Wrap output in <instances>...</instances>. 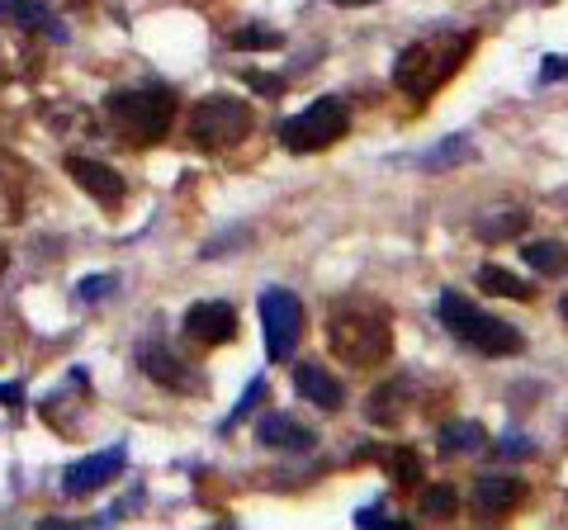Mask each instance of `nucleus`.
Wrapping results in <instances>:
<instances>
[{"label":"nucleus","mask_w":568,"mask_h":530,"mask_svg":"<svg viewBox=\"0 0 568 530\" xmlns=\"http://www.w3.org/2000/svg\"><path fill=\"white\" fill-rule=\"evenodd\" d=\"M327 342L342 365L375 369L388 360V350H394V323H388V313L379 304H369V298H346V304H336L327 317Z\"/></svg>","instance_id":"f257e3e1"},{"label":"nucleus","mask_w":568,"mask_h":530,"mask_svg":"<svg viewBox=\"0 0 568 530\" xmlns=\"http://www.w3.org/2000/svg\"><path fill=\"white\" fill-rule=\"evenodd\" d=\"M474 43H478L474 33H432V39L407 43L398 52V62H394V85L413 104H426L459 72V67H465Z\"/></svg>","instance_id":"f03ea898"},{"label":"nucleus","mask_w":568,"mask_h":530,"mask_svg":"<svg viewBox=\"0 0 568 530\" xmlns=\"http://www.w3.org/2000/svg\"><path fill=\"white\" fill-rule=\"evenodd\" d=\"M436 317L459 346L478 350V356H521L526 350V337L517 327L503 323V317H493V313H484V308H474L459 289H440Z\"/></svg>","instance_id":"7ed1b4c3"},{"label":"nucleus","mask_w":568,"mask_h":530,"mask_svg":"<svg viewBox=\"0 0 568 530\" xmlns=\"http://www.w3.org/2000/svg\"><path fill=\"white\" fill-rule=\"evenodd\" d=\"M104 119L110 129L133 147H152L171 133L175 119V95L166 85H133V91H114L104 100Z\"/></svg>","instance_id":"20e7f679"},{"label":"nucleus","mask_w":568,"mask_h":530,"mask_svg":"<svg viewBox=\"0 0 568 530\" xmlns=\"http://www.w3.org/2000/svg\"><path fill=\"white\" fill-rule=\"evenodd\" d=\"M252 104L237 100V95H209L190 110V137L194 147L204 152H233L237 143H246L252 133Z\"/></svg>","instance_id":"39448f33"},{"label":"nucleus","mask_w":568,"mask_h":530,"mask_svg":"<svg viewBox=\"0 0 568 530\" xmlns=\"http://www.w3.org/2000/svg\"><path fill=\"white\" fill-rule=\"evenodd\" d=\"M346 129H351L346 104L323 95V100H313L308 110H298L294 119H280V143L290 152H323L332 143H342Z\"/></svg>","instance_id":"423d86ee"},{"label":"nucleus","mask_w":568,"mask_h":530,"mask_svg":"<svg viewBox=\"0 0 568 530\" xmlns=\"http://www.w3.org/2000/svg\"><path fill=\"white\" fill-rule=\"evenodd\" d=\"M261 327H265V356L284 365L304 342V304L294 289H265L261 294Z\"/></svg>","instance_id":"0eeeda50"},{"label":"nucleus","mask_w":568,"mask_h":530,"mask_svg":"<svg viewBox=\"0 0 568 530\" xmlns=\"http://www.w3.org/2000/svg\"><path fill=\"white\" fill-rule=\"evenodd\" d=\"M119 473H123V446L95 450V455L77 459V465L62 473V492H67V498H85V492H95V488H104V483H114Z\"/></svg>","instance_id":"6e6552de"},{"label":"nucleus","mask_w":568,"mask_h":530,"mask_svg":"<svg viewBox=\"0 0 568 530\" xmlns=\"http://www.w3.org/2000/svg\"><path fill=\"white\" fill-rule=\"evenodd\" d=\"M138 365H142V375H148L156 388H171V394H200V375L181 360V356H171L166 346H142L138 350Z\"/></svg>","instance_id":"1a4fd4ad"},{"label":"nucleus","mask_w":568,"mask_h":530,"mask_svg":"<svg viewBox=\"0 0 568 530\" xmlns=\"http://www.w3.org/2000/svg\"><path fill=\"white\" fill-rule=\"evenodd\" d=\"M185 337L200 342V346H223L237 337V308L213 298V304H194L185 313Z\"/></svg>","instance_id":"9d476101"},{"label":"nucleus","mask_w":568,"mask_h":530,"mask_svg":"<svg viewBox=\"0 0 568 530\" xmlns=\"http://www.w3.org/2000/svg\"><path fill=\"white\" fill-rule=\"evenodd\" d=\"M67 175L77 181L91 200H100L104 208H119L123 204V194H129V185H123V175L114 166H104V162H91V156H67Z\"/></svg>","instance_id":"9b49d317"},{"label":"nucleus","mask_w":568,"mask_h":530,"mask_svg":"<svg viewBox=\"0 0 568 530\" xmlns=\"http://www.w3.org/2000/svg\"><path fill=\"white\" fill-rule=\"evenodd\" d=\"M0 20L20 24L29 29L33 39H48V43H67V24L52 14L48 6H39V0H0Z\"/></svg>","instance_id":"f8f14e48"},{"label":"nucleus","mask_w":568,"mask_h":530,"mask_svg":"<svg viewBox=\"0 0 568 530\" xmlns=\"http://www.w3.org/2000/svg\"><path fill=\"white\" fill-rule=\"evenodd\" d=\"M526 502V483L511 479V473H484L474 483V507L488 511V517H503V511H517Z\"/></svg>","instance_id":"ddd939ff"},{"label":"nucleus","mask_w":568,"mask_h":530,"mask_svg":"<svg viewBox=\"0 0 568 530\" xmlns=\"http://www.w3.org/2000/svg\"><path fill=\"white\" fill-rule=\"evenodd\" d=\"M294 388H298V398H308L313 408H323V412H336L346 402V388L336 384L323 365H313V360L294 365Z\"/></svg>","instance_id":"4468645a"},{"label":"nucleus","mask_w":568,"mask_h":530,"mask_svg":"<svg viewBox=\"0 0 568 530\" xmlns=\"http://www.w3.org/2000/svg\"><path fill=\"white\" fill-rule=\"evenodd\" d=\"M256 436H261V446H271V450H313L317 446V436L290 412H265L256 421Z\"/></svg>","instance_id":"2eb2a0df"},{"label":"nucleus","mask_w":568,"mask_h":530,"mask_svg":"<svg viewBox=\"0 0 568 530\" xmlns=\"http://www.w3.org/2000/svg\"><path fill=\"white\" fill-rule=\"evenodd\" d=\"M24 194H29V171L14 156H0V227L24 218Z\"/></svg>","instance_id":"dca6fc26"},{"label":"nucleus","mask_w":568,"mask_h":530,"mask_svg":"<svg viewBox=\"0 0 568 530\" xmlns=\"http://www.w3.org/2000/svg\"><path fill=\"white\" fill-rule=\"evenodd\" d=\"M478 289L493 294V298H530V294H536L521 275H511L507 265H493V261L478 265Z\"/></svg>","instance_id":"f3484780"},{"label":"nucleus","mask_w":568,"mask_h":530,"mask_svg":"<svg viewBox=\"0 0 568 530\" xmlns=\"http://www.w3.org/2000/svg\"><path fill=\"white\" fill-rule=\"evenodd\" d=\"M384 473L394 479L398 488H417L422 483V459L413 446H398V450H384Z\"/></svg>","instance_id":"a211bd4d"},{"label":"nucleus","mask_w":568,"mask_h":530,"mask_svg":"<svg viewBox=\"0 0 568 530\" xmlns=\"http://www.w3.org/2000/svg\"><path fill=\"white\" fill-rule=\"evenodd\" d=\"M526 265L540 275H564L568 271V246L564 242H530L526 246Z\"/></svg>","instance_id":"6ab92c4d"},{"label":"nucleus","mask_w":568,"mask_h":530,"mask_svg":"<svg viewBox=\"0 0 568 530\" xmlns=\"http://www.w3.org/2000/svg\"><path fill=\"white\" fill-rule=\"evenodd\" d=\"M284 39L275 29H265V24H246V29H233L227 33V48H237V52H265V48H280Z\"/></svg>","instance_id":"aec40b11"},{"label":"nucleus","mask_w":568,"mask_h":530,"mask_svg":"<svg viewBox=\"0 0 568 530\" xmlns=\"http://www.w3.org/2000/svg\"><path fill=\"white\" fill-rule=\"evenodd\" d=\"M478 446H484V427H478V421H450V427L440 431V450H450V455L478 450Z\"/></svg>","instance_id":"412c9836"},{"label":"nucleus","mask_w":568,"mask_h":530,"mask_svg":"<svg viewBox=\"0 0 568 530\" xmlns=\"http://www.w3.org/2000/svg\"><path fill=\"white\" fill-rule=\"evenodd\" d=\"M521 227H526V214L507 204L497 218H478V237H484V242H503V237H511V233H521Z\"/></svg>","instance_id":"4be33fe9"},{"label":"nucleus","mask_w":568,"mask_h":530,"mask_svg":"<svg viewBox=\"0 0 568 530\" xmlns=\"http://www.w3.org/2000/svg\"><path fill=\"white\" fill-rule=\"evenodd\" d=\"M455 488L450 483H436V488H426L422 492V517H440V521H446V517H455Z\"/></svg>","instance_id":"5701e85b"},{"label":"nucleus","mask_w":568,"mask_h":530,"mask_svg":"<svg viewBox=\"0 0 568 530\" xmlns=\"http://www.w3.org/2000/svg\"><path fill=\"white\" fill-rule=\"evenodd\" d=\"M469 152H474V143H469V137H446V143H440L432 156H426L422 166H426V171H436V166L446 171V166H455V162H465Z\"/></svg>","instance_id":"b1692460"},{"label":"nucleus","mask_w":568,"mask_h":530,"mask_svg":"<svg viewBox=\"0 0 568 530\" xmlns=\"http://www.w3.org/2000/svg\"><path fill=\"white\" fill-rule=\"evenodd\" d=\"M261 398H265V379L256 375V379H252V388H246V394L237 398V408H233V417H227V427H237V421H246V412H252Z\"/></svg>","instance_id":"393cba45"},{"label":"nucleus","mask_w":568,"mask_h":530,"mask_svg":"<svg viewBox=\"0 0 568 530\" xmlns=\"http://www.w3.org/2000/svg\"><path fill=\"white\" fill-rule=\"evenodd\" d=\"M119 289V279L114 275H100V279H81V285H77V294L85 298V304H95V298H110Z\"/></svg>","instance_id":"a878e982"},{"label":"nucleus","mask_w":568,"mask_h":530,"mask_svg":"<svg viewBox=\"0 0 568 530\" xmlns=\"http://www.w3.org/2000/svg\"><path fill=\"white\" fill-rule=\"evenodd\" d=\"M242 81L252 85L256 95H271V100H275V95H284V77H271V72H246Z\"/></svg>","instance_id":"bb28decb"},{"label":"nucleus","mask_w":568,"mask_h":530,"mask_svg":"<svg viewBox=\"0 0 568 530\" xmlns=\"http://www.w3.org/2000/svg\"><path fill=\"white\" fill-rule=\"evenodd\" d=\"M355 526H403V517H388L384 507H365L355 511Z\"/></svg>","instance_id":"cd10ccee"},{"label":"nucleus","mask_w":568,"mask_h":530,"mask_svg":"<svg viewBox=\"0 0 568 530\" xmlns=\"http://www.w3.org/2000/svg\"><path fill=\"white\" fill-rule=\"evenodd\" d=\"M568 77V58H545L540 62V81L545 85H555V81H564Z\"/></svg>","instance_id":"c85d7f7f"},{"label":"nucleus","mask_w":568,"mask_h":530,"mask_svg":"<svg viewBox=\"0 0 568 530\" xmlns=\"http://www.w3.org/2000/svg\"><path fill=\"white\" fill-rule=\"evenodd\" d=\"M0 402H6V408H20V402H24V384H0Z\"/></svg>","instance_id":"c756f323"},{"label":"nucleus","mask_w":568,"mask_h":530,"mask_svg":"<svg viewBox=\"0 0 568 530\" xmlns=\"http://www.w3.org/2000/svg\"><path fill=\"white\" fill-rule=\"evenodd\" d=\"M0 81H10V62H6V48H0Z\"/></svg>","instance_id":"7c9ffc66"},{"label":"nucleus","mask_w":568,"mask_h":530,"mask_svg":"<svg viewBox=\"0 0 568 530\" xmlns=\"http://www.w3.org/2000/svg\"><path fill=\"white\" fill-rule=\"evenodd\" d=\"M332 6H361V0H332Z\"/></svg>","instance_id":"2f4dec72"},{"label":"nucleus","mask_w":568,"mask_h":530,"mask_svg":"<svg viewBox=\"0 0 568 530\" xmlns=\"http://www.w3.org/2000/svg\"><path fill=\"white\" fill-rule=\"evenodd\" d=\"M559 308H564V317H568V294H564V298H559Z\"/></svg>","instance_id":"473e14b6"},{"label":"nucleus","mask_w":568,"mask_h":530,"mask_svg":"<svg viewBox=\"0 0 568 530\" xmlns=\"http://www.w3.org/2000/svg\"><path fill=\"white\" fill-rule=\"evenodd\" d=\"M0 271H6V246H0Z\"/></svg>","instance_id":"72a5a7b5"}]
</instances>
